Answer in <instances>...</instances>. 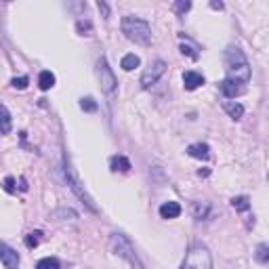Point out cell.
Wrapping results in <instances>:
<instances>
[{
    "mask_svg": "<svg viewBox=\"0 0 269 269\" xmlns=\"http://www.w3.org/2000/svg\"><path fill=\"white\" fill-rule=\"evenodd\" d=\"M225 66H227V80L235 84H246L251 80V66H248L244 53L238 47H229L225 50Z\"/></svg>",
    "mask_w": 269,
    "mask_h": 269,
    "instance_id": "cell-1",
    "label": "cell"
},
{
    "mask_svg": "<svg viewBox=\"0 0 269 269\" xmlns=\"http://www.w3.org/2000/svg\"><path fill=\"white\" fill-rule=\"evenodd\" d=\"M122 32L126 34V38L133 42L141 44V47H150L151 44V28L150 23L143 21V19L137 17H124L122 19Z\"/></svg>",
    "mask_w": 269,
    "mask_h": 269,
    "instance_id": "cell-2",
    "label": "cell"
},
{
    "mask_svg": "<svg viewBox=\"0 0 269 269\" xmlns=\"http://www.w3.org/2000/svg\"><path fill=\"white\" fill-rule=\"evenodd\" d=\"M181 269H213V259H210V252L206 251V246L202 244L191 246Z\"/></svg>",
    "mask_w": 269,
    "mask_h": 269,
    "instance_id": "cell-3",
    "label": "cell"
},
{
    "mask_svg": "<svg viewBox=\"0 0 269 269\" xmlns=\"http://www.w3.org/2000/svg\"><path fill=\"white\" fill-rule=\"evenodd\" d=\"M110 244H112V251L116 252L118 257L126 259L131 265H137V269H143V265H141V263H139V259H137V254H134V248L131 246V242L126 240L124 235H120V234H112Z\"/></svg>",
    "mask_w": 269,
    "mask_h": 269,
    "instance_id": "cell-4",
    "label": "cell"
},
{
    "mask_svg": "<svg viewBox=\"0 0 269 269\" xmlns=\"http://www.w3.org/2000/svg\"><path fill=\"white\" fill-rule=\"evenodd\" d=\"M97 74H99V80H101V91L114 93V88H116V76H114L112 67L107 66L105 57H101L99 63H97Z\"/></svg>",
    "mask_w": 269,
    "mask_h": 269,
    "instance_id": "cell-5",
    "label": "cell"
},
{
    "mask_svg": "<svg viewBox=\"0 0 269 269\" xmlns=\"http://www.w3.org/2000/svg\"><path fill=\"white\" fill-rule=\"evenodd\" d=\"M164 69H166V63L162 59H156L153 63H150V67L143 72V76H141V86L143 88H150L153 86L158 82V78L164 74Z\"/></svg>",
    "mask_w": 269,
    "mask_h": 269,
    "instance_id": "cell-6",
    "label": "cell"
},
{
    "mask_svg": "<svg viewBox=\"0 0 269 269\" xmlns=\"http://www.w3.org/2000/svg\"><path fill=\"white\" fill-rule=\"evenodd\" d=\"M0 261L4 263L6 269H19V252L4 242H0Z\"/></svg>",
    "mask_w": 269,
    "mask_h": 269,
    "instance_id": "cell-7",
    "label": "cell"
},
{
    "mask_svg": "<svg viewBox=\"0 0 269 269\" xmlns=\"http://www.w3.org/2000/svg\"><path fill=\"white\" fill-rule=\"evenodd\" d=\"M204 84V76L194 72V69H189V72L183 74V86L187 88V91H196L198 86Z\"/></svg>",
    "mask_w": 269,
    "mask_h": 269,
    "instance_id": "cell-8",
    "label": "cell"
},
{
    "mask_svg": "<svg viewBox=\"0 0 269 269\" xmlns=\"http://www.w3.org/2000/svg\"><path fill=\"white\" fill-rule=\"evenodd\" d=\"M219 88H221V93H223V97H225V99H235L238 95L244 93V88L238 86V84H235V82H232V80H227V78L221 82Z\"/></svg>",
    "mask_w": 269,
    "mask_h": 269,
    "instance_id": "cell-9",
    "label": "cell"
},
{
    "mask_svg": "<svg viewBox=\"0 0 269 269\" xmlns=\"http://www.w3.org/2000/svg\"><path fill=\"white\" fill-rule=\"evenodd\" d=\"M179 215H181V206L177 202H164L160 206V217L162 219H177Z\"/></svg>",
    "mask_w": 269,
    "mask_h": 269,
    "instance_id": "cell-10",
    "label": "cell"
},
{
    "mask_svg": "<svg viewBox=\"0 0 269 269\" xmlns=\"http://www.w3.org/2000/svg\"><path fill=\"white\" fill-rule=\"evenodd\" d=\"M187 153L191 158H198V160H208L210 156V147L206 143H194L187 147Z\"/></svg>",
    "mask_w": 269,
    "mask_h": 269,
    "instance_id": "cell-11",
    "label": "cell"
},
{
    "mask_svg": "<svg viewBox=\"0 0 269 269\" xmlns=\"http://www.w3.org/2000/svg\"><path fill=\"white\" fill-rule=\"evenodd\" d=\"M223 110H225L234 120L244 116V107H242L240 103H235V101H223Z\"/></svg>",
    "mask_w": 269,
    "mask_h": 269,
    "instance_id": "cell-12",
    "label": "cell"
},
{
    "mask_svg": "<svg viewBox=\"0 0 269 269\" xmlns=\"http://www.w3.org/2000/svg\"><path fill=\"white\" fill-rule=\"evenodd\" d=\"M11 133V114L4 105H0V134Z\"/></svg>",
    "mask_w": 269,
    "mask_h": 269,
    "instance_id": "cell-13",
    "label": "cell"
},
{
    "mask_svg": "<svg viewBox=\"0 0 269 269\" xmlns=\"http://www.w3.org/2000/svg\"><path fill=\"white\" fill-rule=\"evenodd\" d=\"M112 170L114 172H126V170H131V162H129V158H124V156H114L112 158Z\"/></svg>",
    "mask_w": 269,
    "mask_h": 269,
    "instance_id": "cell-14",
    "label": "cell"
},
{
    "mask_svg": "<svg viewBox=\"0 0 269 269\" xmlns=\"http://www.w3.org/2000/svg\"><path fill=\"white\" fill-rule=\"evenodd\" d=\"M38 86L42 88V91H49V88L55 86V76L50 72H40V76H38Z\"/></svg>",
    "mask_w": 269,
    "mask_h": 269,
    "instance_id": "cell-15",
    "label": "cell"
},
{
    "mask_svg": "<svg viewBox=\"0 0 269 269\" xmlns=\"http://www.w3.org/2000/svg\"><path fill=\"white\" fill-rule=\"evenodd\" d=\"M139 63H141V61H139V57L131 53V55H124V57H122L120 66H122V69H126V72H133L134 67H139Z\"/></svg>",
    "mask_w": 269,
    "mask_h": 269,
    "instance_id": "cell-16",
    "label": "cell"
},
{
    "mask_svg": "<svg viewBox=\"0 0 269 269\" xmlns=\"http://www.w3.org/2000/svg\"><path fill=\"white\" fill-rule=\"evenodd\" d=\"M232 206L235 210H242V213H244V210L251 208V200H248V196H238L232 200Z\"/></svg>",
    "mask_w": 269,
    "mask_h": 269,
    "instance_id": "cell-17",
    "label": "cell"
},
{
    "mask_svg": "<svg viewBox=\"0 0 269 269\" xmlns=\"http://www.w3.org/2000/svg\"><path fill=\"white\" fill-rule=\"evenodd\" d=\"M40 240H42V232H32V234L25 235V246L36 248L38 244H40Z\"/></svg>",
    "mask_w": 269,
    "mask_h": 269,
    "instance_id": "cell-18",
    "label": "cell"
},
{
    "mask_svg": "<svg viewBox=\"0 0 269 269\" xmlns=\"http://www.w3.org/2000/svg\"><path fill=\"white\" fill-rule=\"evenodd\" d=\"M36 269H59V261H57L55 257H47V259L38 261Z\"/></svg>",
    "mask_w": 269,
    "mask_h": 269,
    "instance_id": "cell-19",
    "label": "cell"
},
{
    "mask_svg": "<svg viewBox=\"0 0 269 269\" xmlns=\"http://www.w3.org/2000/svg\"><path fill=\"white\" fill-rule=\"evenodd\" d=\"M80 107L84 112H97V101H95L93 97H84V99H80Z\"/></svg>",
    "mask_w": 269,
    "mask_h": 269,
    "instance_id": "cell-20",
    "label": "cell"
},
{
    "mask_svg": "<svg viewBox=\"0 0 269 269\" xmlns=\"http://www.w3.org/2000/svg\"><path fill=\"white\" fill-rule=\"evenodd\" d=\"M257 261L259 263H267L269 261V246L265 244V242L259 244V248H257Z\"/></svg>",
    "mask_w": 269,
    "mask_h": 269,
    "instance_id": "cell-21",
    "label": "cell"
},
{
    "mask_svg": "<svg viewBox=\"0 0 269 269\" xmlns=\"http://www.w3.org/2000/svg\"><path fill=\"white\" fill-rule=\"evenodd\" d=\"M28 76H19V78H13V88H19V91H23V88H28Z\"/></svg>",
    "mask_w": 269,
    "mask_h": 269,
    "instance_id": "cell-22",
    "label": "cell"
},
{
    "mask_svg": "<svg viewBox=\"0 0 269 269\" xmlns=\"http://www.w3.org/2000/svg\"><path fill=\"white\" fill-rule=\"evenodd\" d=\"M4 189L9 191V194H13V191H15V179H13V177H6V179H4Z\"/></svg>",
    "mask_w": 269,
    "mask_h": 269,
    "instance_id": "cell-23",
    "label": "cell"
},
{
    "mask_svg": "<svg viewBox=\"0 0 269 269\" xmlns=\"http://www.w3.org/2000/svg\"><path fill=\"white\" fill-rule=\"evenodd\" d=\"M175 9H177L179 13H185V11H189V9H191V2H177V4H175Z\"/></svg>",
    "mask_w": 269,
    "mask_h": 269,
    "instance_id": "cell-24",
    "label": "cell"
},
{
    "mask_svg": "<svg viewBox=\"0 0 269 269\" xmlns=\"http://www.w3.org/2000/svg\"><path fill=\"white\" fill-rule=\"evenodd\" d=\"M181 53H183V55H189V57H191V59H196V57H198V53H194V50H191L189 47H185V44H183V47H181Z\"/></svg>",
    "mask_w": 269,
    "mask_h": 269,
    "instance_id": "cell-25",
    "label": "cell"
},
{
    "mask_svg": "<svg viewBox=\"0 0 269 269\" xmlns=\"http://www.w3.org/2000/svg\"><path fill=\"white\" fill-rule=\"evenodd\" d=\"M97 6H99V11L103 13V15H110V9H107V4H105V2H97Z\"/></svg>",
    "mask_w": 269,
    "mask_h": 269,
    "instance_id": "cell-26",
    "label": "cell"
},
{
    "mask_svg": "<svg viewBox=\"0 0 269 269\" xmlns=\"http://www.w3.org/2000/svg\"><path fill=\"white\" fill-rule=\"evenodd\" d=\"M19 187H21V191H28V183H25V179L19 181Z\"/></svg>",
    "mask_w": 269,
    "mask_h": 269,
    "instance_id": "cell-27",
    "label": "cell"
},
{
    "mask_svg": "<svg viewBox=\"0 0 269 269\" xmlns=\"http://www.w3.org/2000/svg\"><path fill=\"white\" fill-rule=\"evenodd\" d=\"M198 175H200V177H208V175H210V170H208V168H204V170L200 168V170H198Z\"/></svg>",
    "mask_w": 269,
    "mask_h": 269,
    "instance_id": "cell-28",
    "label": "cell"
},
{
    "mask_svg": "<svg viewBox=\"0 0 269 269\" xmlns=\"http://www.w3.org/2000/svg\"><path fill=\"white\" fill-rule=\"evenodd\" d=\"M210 6H213V9H223V2H210Z\"/></svg>",
    "mask_w": 269,
    "mask_h": 269,
    "instance_id": "cell-29",
    "label": "cell"
}]
</instances>
